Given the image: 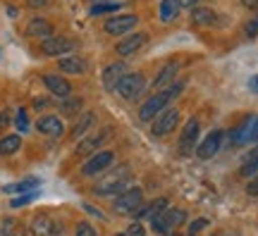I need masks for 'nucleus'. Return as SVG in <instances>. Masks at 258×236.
<instances>
[{"mask_svg":"<svg viewBox=\"0 0 258 236\" xmlns=\"http://www.w3.org/2000/svg\"><path fill=\"white\" fill-rule=\"evenodd\" d=\"M186 219V212L179 208H167L165 212H160L158 217H153V222H151V227H153V231L156 234H165L170 236L172 234V229L179 227L182 222Z\"/></svg>","mask_w":258,"mask_h":236,"instance_id":"f257e3e1","label":"nucleus"},{"mask_svg":"<svg viewBox=\"0 0 258 236\" xmlns=\"http://www.w3.org/2000/svg\"><path fill=\"white\" fill-rule=\"evenodd\" d=\"M115 91L120 93V98H124V100H137L141 93L146 91V79H144V74H139V72H127L120 79Z\"/></svg>","mask_w":258,"mask_h":236,"instance_id":"f03ea898","label":"nucleus"},{"mask_svg":"<svg viewBox=\"0 0 258 236\" xmlns=\"http://www.w3.org/2000/svg\"><path fill=\"white\" fill-rule=\"evenodd\" d=\"M141 203H144V191L139 189V186H132V189H127L124 193H120V196L115 198V210H117L120 215L137 212V210L141 208Z\"/></svg>","mask_w":258,"mask_h":236,"instance_id":"7ed1b4c3","label":"nucleus"},{"mask_svg":"<svg viewBox=\"0 0 258 236\" xmlns=\"http://www.w3.org/2000/svg\"><path fill=\"white\" fill-rule=\"evenodd\" d=\"M177 124H179V110L165 108L160 115H158L156 122H153L151 131H153V136H167V134H172L177 129Z\"/></svg>","mask_w":258,"mask_h":236,"instance_id":"20e7f679","label":"nucleus"},{"mask_svg":"<svg viewBox=\"0 0 258 236\" xmlns=\"http://www.w3.org/2000/svg\"><path fill=\"white\" fill-rule=\"evenodd\" d=\"M167 103H170V96H167L165 91L151 96V98L141 105V110H139V119H141V122H151V119H156L158 115L167 108Z\"/></svg>","mask_w":258,"mask_h":236,"instance_id":"39448f33","label":"nucleus"},{"mask_svg":"<svg viewBox=\"0 0 258 236\" xmlns=\"http://www.w3.org/2000/svg\"><path fill=\"white\" fill-rule=\"evenodd\" d=\"M137 24H139L137 15H117V17L108 19L103 29H105V34H110V36H122V34H129Z\"/></svg>","mask_w":258,"mask_h":236,"instance_id":"423d86ee","label":"nucleus"},{"mask_svg":"<svg viewBox=\"0 0 258 236\" xmlns=\"http://www.w3.org/2000/svg\"><path fill=\"white\" fill-rule=\"evenodd\" d=\"M199 119L191 117L189 122L184 124V131H182V136H179V153L182 155H189L199 145Z\"/></svg>","mask_w":258,"mask_h":236,"instance_id":"0eeeda50","label":"nucleus"},{"mask_svg":"<svg viewBox=\"0 0 258 236\" xmlns=\"http://www.w3.org/2000/svg\"><path fill=\"white\" fill-rule=\"evenodd\" d=\"M112 160H115V153H112V150H101V153H96L93 158H89V160H86V165L82 167V174L93 177V174L108 170V167L112 165Z\"/></svg>","mask_w":258,"mask_h":236,"instance_id":"6e6552de","label":"nucleus"},{"mask_svg":"<svg viewBox=\"0 0 258 236\" xmlns=\"http://www.w3.org/2000/svg\"><path fill=\"white\" fill-rule=\"evenodd\" d=\"M31 234L34 236H57L62 234V224L50 219L48 215H36L31 222Z\"/></svg>","mask_w":258,"mask_h":236,"instance_id":"1a4fd4ad","label":"nucleus"},{"mask_svg":"<svg viewBox=\"0 0 258 236\" xmlns=\"http://www.w3.org/2000/svg\"><path fill=\"white\" fill-rule=\"evenodd\" d=\"M146 41H148L146 34H141V31H134V34H127V36L122 38L120 43L115 46V50H117V55H122V57H129V55H134L137 50H141Z\"/></svg>","mask_w":258,"mask_h":236,"instance_id":"9d476101","label":"nucleus"},{"mask_svg":"<svg viewBox=\"0 0 258 236\" xmlns=\"http://www.w3.org/2000/svg\"><path fill=\"white\" fill-rule=\"evenodd\" d=\"M77 43L72 38H64V36H50L41 43V50L46 55H64V53H72Z\"/></svg>","mask_w":258,"mask_h":236,"instance_id":"9b49d317","label":"nucleus"},{"mask_svg":"<svg viewBox=\"0 0 258 236\" xmlns=\"http://www.w3.org/2000/svg\"><path fill=\"white\" fill-rule=\"evenodd\" d=\"M220 145H222V131H211L208 136L203 138V143L196 145V155L201 158V160H211L213 155L220 150Z\"/></svg>","mask_w":258,"mask_h":236,"instance_id":"f8f14e48","label":"nucleus"},{"mask_svg":"<svg viewBox=\"0 0 258 236\" xmlns=\"http://www.w3.org/2000/svg\"><path fill=\"white\" fill-rule=\"evenodd\" d=\"M43 84H46L48 91L53 93V96H57V98H70V93H72V84L67 82V79H62L60 74H46Z\"/></svg>","mask_w":258,"mask_h":236,"instance_id":"ddd939ff","label":"nucleus"},{"mask_svg":"<svg viewBox=\"0 0 258 236\" xmlns=\"http://www.w3.org/2000/svg\"><path fill=\"white\" fill-rule=\"evenodd\" d=\"M191 22L196 27H220L222 19L218 17V12L211 8H194L191 10Z\"/></svg>","mask_w":258,"mask_h":236,"instance_id":"4468645a","label":"nucleus"},{"mask_svg":"<svg viewBox=\"0 0 258 236\" xmlns=\"http://www.w3.org/2000/svg\"><path fill=\"white\" fill-rule=\"evenodd\" d=\"M127 74V67L122 62H115V64H108L105 69H103V86L108 89V91H115L117 89V84L120 79Z\"/></svg>","mask_w":258,"mask_h":236,"instance_id":"2eb2a0df","label":"nucleus"},{"mask_svg":"<svg viewBox=\"0 0 258 236\" xmlns=\"http://www.w3.org/2000/svg\"><path fill=\"white\" fill-rule=\"evenodd\" d=\"M179 72V60H172V62H167L163 69H160V74L156 76V82H153V89H156L158 93L165 91L167 86L172 84V79H175V74Z\"/></svg>","mask_w":258,"mask_h":236,"instance_id":"dca6fc26","label":"nucleus"},{"mask_svg":"<svg viewBox=\"0 0 258 236\" xmlns=\"http://www.w3.org/2000/svg\"><path fill=\"white\" fill-rule=\"evenodd\" d=\"M167 203H170L167 198H156L153 203H148L146 208L137 210V217L141 219V222H153V217H158L160 212H165V210L170 208Z\"/></svg>","mask_w":258,"mask_h":236,"instance_id":"f3484780","label":"nucleus"},{"mask_svg":"<svg viewBox=\"0 0 258 236\" xmlns=\"http://www.w3.org/2000/svg\"><path fill=\"white\" fill-rule=\"evenodd\" d=\"M27 34L29 36H38V38H50L53 36V24L48 22V19H43V17H36V19H31L27 24Z\"/></svg>","mask_w":258,"mask_h":236,"instance_id":"a211bd4d","label":"nucleus"},{"mask_svg":"<svg viewBox=\"0 0 258 236\" xmlns=\"http://www.w3.org/2000/svg\"><path fill=\"white\" fill-rule=\"evenodd\" d=\"M36 129L41 131V134H46V136H60L62 134V122H60V117H55V115H46V117L38 119Z\"/></svg>","mask_w":258,"mask_h":236,"instance_id":"6ab92c4d","label":"nucleus"},{"mask_svg":"<svg viewBox=\"0 0 258 236\" xmlns=\"http://www.w3.org/2000/svg\"><path fill=\"white\" fill-rule=\"evenodd\" d=\"M60 69L64 74H84L86 72V62L77 55H67V57H60Z\"/></svg>","mask_w":258,"mask_h":236,"instance_id":"aec40b11","label":"nucleus"},{"mask_svg":"<svg viewBox=\"0 0 258 236\" xmlns=\"http://www.w3.org/2000/svg\"><path fill=\"white\" fill-rule=\"evenodd\" d=\"M29 229L15 217H8L3 219V224H0V236H27Z\"/></svg>","mask_w":258,"mask_h":236,"instance_id":"412c9836","label":"nucleus"},{"mask_svg":"<svg viewBox=\"0 0 258 236\" xmlns=\"http://www.w3.org/2000/svg\"><path fill=\"white\" fill-rule=\"evenodd\" d=\"M129 186H127V182L124 179H117V182H103L101 186H96V193L98 196H120V193H124Z\"/></svg>","mask_w":258,"mask_h":236,"instance_id":"4be33fe9","label":"nucleus"},{"mask_svg":"<svg viewBox=\"0 0 258 236\" xmlns=\"http://www.w3.org/2000/svg\"><path fill=\"white\" fill-rule=\"evenodd\" d=\"M105 136H108V134L103 131V134H96V136L84 138L82 143L77 145V155H89V153H93V150H96V148L103 143V138H105Z\"/></svg>","mask_w":258,"mask_h":236,"instance_id":"5701e85b","label":"nucleus"},{"mask_svg":"<svg viewBox=\"0 0 258 236\" xmlns=\"http://www.w3.org/2000/svg\"><path fill=\"white\" fill-rule=\"evenodd\" d=\"M179 5H177V0H163L160 3V19L163 22H175L179 17Z\"/></svg>","mask_w":258,"mask_h":236,"instance_id":"b1692460","label":"nucleus"},{"mask_svg":"<svg viewBox=\"0 0 258 236\" xmlns=\"http://www.w3.org/2000/svg\"><path fill=\"white\" fill-rule=\"evenodd\" d=\"M93 124H96V115H93V112H84L82 119H79V122L74 124L72 136H74V138H79L82 134H86V131H89V129L93 127Z\"/></svg>","mask_w":258,"mask_h":236,"instance_id":"393cba45","label":"nucleus"},{"mask_svg":"<svg viewBox=\"0 0 258 236\" xmlns=\"http://www.w3.org/2000/svg\"><path fill=\"white\" fill-rule=\"evenodd\" d=\"M258 172V145L251 148L249 153L244 155V167H241V174L244 177H251V174Z\"/></svg>","mask_w":258,"mask_h":236,"instance_id":"a878e982","label":"nucleus"},{"mask_svg":"<svg viewBox=\"0 0 258 236\" xmlns=\"http://www.w3.org/2000/svg\"><path fill=\"white\" fill-rule=\"evenodd\" d=\"M22 145V138L17 134H10V136H3L0 138V155H12L19 150Z\"/></svg>","mask_w":258,"mask_h":236,"instance_id":"bb28decb","label":"nucleus"},{"mask_svg":"<svg viewBox=\"0 0 258 236\" xmlns=\"http://www.w3.org/2000/svg\"><path fill=\"white\" fill-rule=\"evenodd\" d=\"M82 108H84V100L82 98H64L62 105H60V112H62L64 117H72V115H77Z\"/></svg>","mask_w":258,"mask_h":236,"instance_id":"cd10ccee","label":"nucleus"},{"mask_svg":"<svg viewBox=\"0 0 258 236\" xmlns=\"http://www.w3.org/2000/svg\"><path fill=\"white\" fill-rule=\"evenodd\" d=\"M36 186H38V179H27V182H19V184H10V186H5V193H31Z\"/></svg>","mask_w":258,"mask_h":236,"instance_id":"c85d7f7f","label":"nucleus"},{"mask_svg":"<svg viewBox=\"0 0 258 236\" xmlns=\"http://www.w3.org/2000/svg\"><path fill=\"white\" fill-rule=\"evenodd\" d=\"M117 3H98V5H93L91 8V15L93 17H98V15H108V12H117Z\"/></svg>","mask_w":258,"mask_h":236,"instance_id":"c756f323","label":"nucleus"},{"mask_svg":"<svg viewBox=\"0 0 258 236\" xmlns=\"http://www.w3.org/2000/svg\"><path fill=\"white\" fill-rule=\"evenodd\" d=\"M15 127L19 129V131H29V117H27V110L19 108L17 115H15Z\"/></svg>","mask_w":258,"mask_h":236,"instance_id":"7c9ffc66","label":"nucleus"},{"mask_svg":"<svg viewBox=\"0 0 258 236\" xmlns=\"http://www.w3.org/2000/svg\"><path fill=\"white\" fill-rule=\"evenodd\" d=\"M208 227V219L206 217H199V219H194L191 224H189V229H186V236H199V231L201 229Z\"/></svg>","mask_w":258,"mask_h":236,"instance_id":"2f4dec72","label":"nucleus"},{"mask_svg":"<svg viewBox=\"0 0 258 236\" xmlns=\"http://www.w3.org/2000/svg\"><path fill=\"white\" fill-rule=\"evenodd\" d=\"M36 198V193L31 191V193H24V196H17V198H12V208H22V205H27V203H31V200Z\"/></svg>","mask_w":258,"mask_h":236,"instance_id":"473e14b6","label":"nucleus"},{"mask_svg":"<svg viewBox=\"0 0 258 236\" xmlns=\"http://www.w3.org/2000/svg\"><path fill=\"white\" fill-rule=\"evenodd\" d=\"M127 236H146V229H144V224L141 222H134V224H129L127 231H124Z\"/></svg>","mask_w":258,"mask_h":236,"instance_id":"72a5a7b5","label":"nucleus"},{"mask_svg":"<svg viewBox=\"0 0 258 236\" xmlns=\"http://www.w3.org/2000/svg\"><path fill=\"white\" fill-rule=\"evenodd\" d=\"M77 236H96V229L89 222H79L77 224Z\"/></svg>","mask_w":258,"mask_h":236,"instance_id":"f704fd0d","label":"nucleus"},{"mask_svg":"<svg viewBox=\"0 0 258 236\" xmlns=\"http://www.w3.org/2000/svg\"><path fill=\"white\" fill-rule=\"evenodd\" d=\"M246 36H249V38H256L258 36V17L251 19V22H246Z\"/></svg>","mask_w":258,"mask_h":236,"instance_id":"c9c22d12","label":"nucleus"},{"mask_svg":"<svg viewBox=\"0 0 258 236\" xmlns=\"http://www.w3.org/2000/svg\"><path fill=\"white\" fill-rule=\"evenodd\" d=\"M246 193H249V196H256V198H258V177H256V179H251V182L246 184Z\"/></svg>","mask_w":258,"mask_h":236,"instance_id":"e433bc0d","label":"nucleus"},{"mask_svg":"<svg viewBox=\"0 0 258 236\" xmlns=\"http://www.w3.org/2000/svg\"><path fill=\"white\" fill-rule=\"evenodd\" d=\"M46 108H50L48 98H34V110H46Z\"/></svg>","mask_w":258,"mask_h":236,"instance_id":"4c0bfd02","label":"nucleus"},{"mask_svg":"<svg viewBox=\"0 0 258 236\" xmlns=\"http://www.w3.org/2000/svg\"><path fill=\"white\" fill-rule=\"evenodd\" d=\"M8 122H10V112L8 110H3V112H0V129L8 127Z\"/></svg>","mask_w":258,"mask_h":236,"instance_id":"58836bf2","label":"nucleus"},{"mask_svg":"<svg viewBox=\"0 0 258 236\" xmlns=\"http://www.w3.org/2000/svg\"><path fill=\"white\" fill-rule=\"evenodd\" d=\"M29 8H43V5H48L50 0H27Z\"/></svg>","mask_w":258,"mask_h":236,"instance_id":"ea45409f","label":"nucleus"},{"mask_svg":"<svg viewBox=\"0 0 258 236\" xmlns=\"http://www.w3.org/2000/svg\"><path fill=\"white\" fill-rule=\"evenodd\" d=\"M241 5L249 10H258V0H241Z\"/></svg>","mask_w":258,"mask_h":236,"instance_id":"a19ab883","label":"nucleus"},{"mask_svg":"<svg viewBox=\"0 0 258 236\" xmlns=\"http://www.w3.org/2000/svg\"><path fill=\"white\" fill-rule=\"evenodd\" d=\"M177 5H179V8H194L196 0H177Z\"/></svg>","mask_w":258,"mask_h":236,"instance_id":"79ce46f5","label":"nucleus"},{"mask_svg":"<svg viewBox=\"0 0 258 236\" xmlns=\"http://www.w3.org/2000/svg\"><path fill=\"white\" fill-rule=\"evenodd\" d=\"M249 86H251V89H253V91L258 93V74H256V76H251V79H249Z\"/></svg>","mask_w":258,"mask_h":236,"instance_id":"37998d69","label":"nucleus"},{"mask_svg":"<svg viewBox=\"0 0 258 236\" xmlns=\"http://www.w3.org/2000/svg\"><path fill=\"white\" fill-rule=\"evenodd\" d=\"M8 15L10 17H17V8H8Z\"/></svg>","mask_w":258,"mask_h":236,"instance_id":"c03bdc74","label":"nucleus"},{"mask_svg":"<svg viewBox=\"0 0 258 236\" xmlns=\"http://www.w3.org/2000/svg\"><path fill=\"white\" fill-rule=\"evenodd\" d=\"M105 3H108V0H105Z\"/></svg>","mask_w":258,"mask_h":236,"instance_id":"a18cd8bd","label":"nucleus"},{"mask_svg":"<svg viewBox=\"0 0 258 236\" xmlns=\"http://www.w3.org/2000/svg\"><path fill=\"white\" fill-rule=\"evenodd\" d=\"M172 236H175V234H172Z\"/></svg>","mask_w":258,"mask_h":236,"instance_id":"49530a36","label":"nucleus"}]
</instances>
